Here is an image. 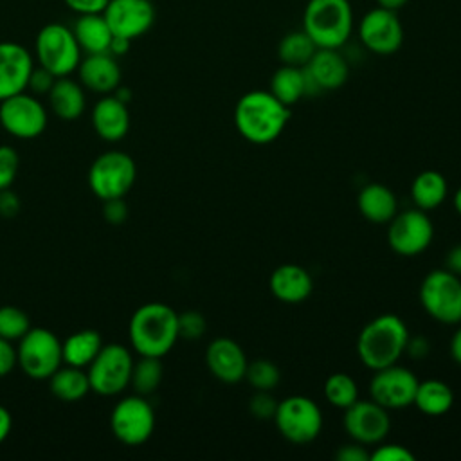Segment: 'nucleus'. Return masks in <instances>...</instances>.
I'll return each instance as SVG.
<instances>
[{
  "instance_id": "18",
  "label": "nucleus",
  "mask_w": 461,
  "mask_h": 461,
  "mask_svg": "<svg viewBox=\"0 0 461 461\" xmlns=\"http://www.w3.org/2000/svg\"><path fill=\"white\" fill-rule=\"evenodd\" d=\"M205 364L216 380L223 384H238L245 378L249 360L236 340L218 337L211 340L205 349Z\"/></svg>"
},
{
  "instance_id": "20",
  "label": "nucleus",
  "mask_w": 461,
  "mask_h": 461,
  "mask_svg": "<svg viewBox=\"0 0 461 461\" xmlns=\"http://www.w3.org/2000/svg\"><path fill=\"white\" fill-rule=\"evenodd\" d=\"M268 286L277 301L286 304H299L312 295L313 279L304 267L295 263H283L270 274Z\"/></svg>"
},
{
  "instance_id": "19",
  "label": "nucleus",
  "mask_w": 461,
  "mask_h": 461,
  "mask_svg": "<svg viewBox=\"0 0 461 461\" xmlns=\"http://www.w3.org/2000/svg\"><path fill=\"white\" fill-rule=\"evenodd\" d=\"M32 68V56L23 45L0 41V101L23 92Z\"/></svg>"
},
{
  "instance_id": "7",
  "label": "nucleus",
  "mask_w": 461,
  "mask_h": 461,
  "mask_svg": "<svg viewBox=\"0 0 461 461\" xmlns=\"http://www.w3.org/2000/svg\"><path fill=\"white\" fill-rule=\"evenodd\" d=\"M40 67L52 72L56 77L70 76L81 61V47L72 32L63 23H47L40 29L34 43Z\"/></svg>"
},
{
  "instance_id": "5",
  "label": "nucleus",
  "mask_w": 461,
  "mask_h": 461,
  "mask_svg": "<svg viewBox=\"0 0 461 461\" xmlns=\"http://www.w3.org/2000/svg\"><path fill=\"white\" fill-rule=\"evenodd\" d=\"M421 308L441 324L461 322V277L447 268L430 270L418 290Z\"/></svg>"
},
{
  "instance_id": "50",
  "label": "nucleus",
  "mask_w": 461,
  "mask_h": 461,
  "mask_svg": "<svg viewBox=\"0 0 461 461\" xmlns=\"http://www.w3.org/2000/svg\"><path fill=\"white\" fill-rule=\"evenodd\" d=\"M450 357L456 364L461 366V326L454 331L452 339H450Z\"/></svg>"
},
{
  "instance_id": "15",
  "label": "nucleus",
  "mask_w": 461,
  "mask_h": 461,
  "mask_svg": "<svg viewBox=\"0 0 461 461\" xmlns=\"http://www.w3.org/2000/svg\"><path fill=\"white\" fill-rule=\"evenodd\" d=\"M0 124L16 139H34L47 128V110L23 90L0 101Z\"/></svg>"
},
{
  "instance_id": "33",
  "label": "nucleus",
  "mask_w": 461,
  "mask_h": 461,
  "mask_svg": "<svg viewBox=\"0 0 461 461\" xmlns=\"http://www.w3.org/2000/svg\"><path fill=\"white\" fill-rule=\"evenodd\" d=\"M162 375L164 366L158 357H140L137 362H133L130 385L137 394L148 396L157 391L162 382Z\"/></svg>"
},
{
  "instance_id": "38",
  "label": "nucleus",
  "mask_w": 461,
  "mask_h": 461,
  "mask_svg": "<svg viewBox=\"0 0 461 461\" xmlns=\"http://www.w3.org/2000/svg\"><path fill=\"white\" fill-rule=\"evenodd\" d=\"M277 400L270 394V391H256L250 398H249V412L259 420H274V414L277 411Z\"/></svg>"
},
{
  "instance_id": "31",
  "label": "nucleus",
  "mask_w": 461,
  "mask_h": 461,
  "mask_svg": "<svg viewBox=\"0 0 461 461\" xmlns=\"http://www.w3.org/2000/svg\"><path fill=\"white\" fill-rule=\"evenodd\" d=\"M49 384L50 393L63 402H77L90 393L88 375L81 367L67 364L49 378Z\"/></svg>"
},
{
  "instance_id": "54",
  "label": "nucleus",
  "mask_w": 461,
  "mask_h": 461,
  "mask_svg": "<svg viewBox=\"0 0 461 461\" xmlns=\"http://www.w3.org/2000/svg\"><path fill=\"white\" fill-rule=\"evenodd\" d=\"M454 209L457 211V214L461 216V187L456 191L454 194Z\"/></svg>"
},
{
  "instance_id": "13",
  "label": "nucleus",
  "mask_w": 461,
  "mask_h": 461,
  "mask_svg": "<svg viewBox=\"0 0 461 461\" xmlns=\"http://www.w3.org/2000/svg\"><path fill=\"white\" fill-rule=\"evenodd\" d=\"M418 382L420 380L409 367L396 362L373 371L369 382V394L373 402L380 403L387 411L405 409L412 405Z\"/></svg>"
},
{
  "instance_id": "49",
  "label": "nucleus",
  "mask_w": 461,
  "mask_h": 461,
  "mask_svg": "<svg viewBox=\"0 0 461 461\" xmlns=\"http://www.w3.org/2000/svg\"><path fill=\"white\" fill-rule=\"evenodd\" d=\"M11 427H13V418L9 414V411L0 405V445L5 441V438L9 436L11 432Z\"/></svg>"
},
{
  "instance_id": "14",
  "label": "nucleus",
  "mask_w": 461,
  "mask_h": 461,
  "mask_svg": "<svg viewBox=\"0 0 461 461\" xmlns=\"http://www.w3.org/2000/svg\"><path fill=\"white\" fill-rule=\"evenodd\" d=\"M342 425L351 441L375 447L387 438L391 430V418L389 411L380 403L373 402L371 398H358L355 403L344 409Z\"/></svg>"
},
{
  "instance_id": "27",
  "label": "nucleus",
  "mask_w": 461,
  "mask_h": 461,
  "mask_svg": "<svg viewBox=\"0 0 461 461\" xmlns=\"http://www.w3.org/2000/svg\"><path fill=\"white\" fill-rule=\"evenodd\" d=\"M412 405L427 416H443L454 405V391L448 384L438 378L418 382Z\"/></svg>"
},
{
  "instance_id": "26",
  "label": "nucleus",
  "mask_w": 461,
  "mask_h": 461,
  "mask_svg": "<svg viewBox=\"0 0 461 461\" xmlns=\"http://www.w3.org/2000/svg\"><path fill=\"white\" fill-rule=\"evenodd\" d=\"M81 50H86L88 54L97 52H108L113 32L101 14H79V18L74 23L72 29Z\"/></svg>"
},
{
  "instance_id": "12",
  "label": "nucleus",
  "mask_w": 461,
  "mask_h": 461,
  "mask_svg": "<svg viewBox=\"0 0 461 461\" xmlns=\"http://www.w3.org/2000/svg\"><path fill=\"white\" fill-rule=\"evenodd\" d=\"M434 238V225L427 211L418 207L398 211L389 221L387 245L398 256L412 258L427 250Z\"/></svg>"
},
{
  "instance_id": "36",
  "label": "nucleus",
  "mask_w": 461,
  "mask_h": 461,
  "mask_svg": "<svg viewBox=\"0 0 461 461\" xmlns=\"http://www.w3.org/2000/svg\"><path fill=\"white\" fill-rule=\"evenodd\" d=\"M29 315L16 306H0V337L20 340L31 330Z\"/></svg>"
},
{
  "instance_id": "8",
  "label": "nucleus",
  "mask_w": 461,
  "mask_h": 461,
  "mask_svg": "<svg viewBox=\"0 0 461 461\" xmlns=\"http://www.w3.org/2000/svg\"><path fill=\"white\" fill-rule=\"evenodd\" d=\"M137 176V166L133 158L119 149L101 153L88 169V185L92 193L106 202L113 198H124L133 187Z\"/></svg>"
},
{
  "instance_id": "3",
  "label": "nucleus",
  "mask_w": 461,
  "mask_h": 461,
  "mask_svg": "<svg viewBox=\"0 0 461 461\" xmlns=\"http://www.w3.org/2000/svg\"><path fill=\"white\" fill-rule=\"evenodd\" d=\"M409 335V328L400 315H376L360 330L357 339V355L371 371L396 364L402 355H405Z\"/></svg>"
},
{
  "instance_id": "32",
  "label": "nucleus",
  "mask_w": 461,
  "mask_h": 461,
  "mask_svg": "<svg viewBox=\"0 0 461 461\" xmlns=\"http://www.w3.org/2000/svg\"><path fill=\"white\" fill-rule=\"evenodd\" d=\"M319 47L313 43V40L301 29L286 32L279 45H277V56L283 61V65L292 67H304L312 59Z\"/></svg>"
},
{
  "instance_id": "17",
  "label": "nucleus",
  "mask_w": 461,
  "mask_h": 461,
  "mask_svg": "<svg viewBox=\"0 0 461 461\" xmlns=\"http://www.w3.org/2000/svg\"><path fill=\"white\" fill-rule=\"evenodd\" d=\"M103 16L113 36L131 41L149 31L155 22V7L149 0H108Z\"/></svg>"
},
{
  "instance_id": "53",
  "label": "nucleus",
  "mask_w": 461,
  "mask_h": 461,
  "mask_svg": "<svg viewBox=\"0 0 461 461\" xmlns=\"http://www.w3.org/2000/svg\"><path fill=\"white\" fill-rule=\"evenodd\" d=\"M113 95H115L119 101L126 103V104H128V101L131 99V92H130L128 88H124V86H117V88L113 90Z\"/></svg>"
},
{
  "instance_id": "43",
  "label": "nucleus",
  "mask_w": 461,
  "mask_h": 461,
  "mask_svg": "<svg viewBox=\"0 0 461 461\" xmlns=\"http://www.w3.org/2000/svg\"><path fill=\"white\" fill-rule=\"evenodd\" d=\"M103 214H104V220L117 225V223H122L128 216V205L122 198H113V200H106L104 202V207H103Z\"/></svg>"
},
{
  "instance_id": "30",
  "label": "nucleus",
  "mask_w": 461,
  "mask_h": 461,
  "mask_svg": "<svg viewBox=\"0 0 461 461\" xmlns=\"http://www.w3.org/2000/svg\"><path fill=\"white\" fill-rule=\"evenodd\" d=\"M270 92L286 106H294L306 95V77L304 67H292L281 65L272 79H270Z\"/></svg>"
},
{
  "instance_id": "41",
  "label": "nucleus",
  "mask_w": 461,
  "mask_h": 461,
  "mask_svg": "<svg viewBox=\"0 0 461 461\" xmlns=\"http://www.w3.org/2000/svg\"><path fill=\"white\" fill-rule=\"evenodd\" d=\"M56 81V76L43 67H34L27 83V88L34 94H49Z\"/></svg>"
},
{
  "instance_id": "48",
  "label": "nucleus",
  "mask_w": 461,
  "mask_h": 461,
  "mask_svg": "<svg viewBox=\"0 0 461 461\" xmlns=\"http://www.w3.org/2000/svg\"><path fill=\"white\" fill-rule=\"evenodd\" d=\"M445 268L461 277V243L452 247L445 258Z\"/></svg>"
},
{
  "instance_id": "10",
  "label": "nucleus",
  "mask_w": 461,
  "mask_h": 461,
  "mask_svg": "<svg viewBox=\"0 0 461 461\" xmlns=\"http://www.w3.org/2000/svg\"><path fill=\"white\" fill-rule=\"evenodd\" d=\"M133 362V355L126 346L117 342L103 344L86 371L90 391L101 396L121 394L130 385Z\"/></svg>"
},
{
  "instance_id": "1",
  "label": "nucleus",
  "mask_w": 461,
  "mask_h": 461,
  "mask_svg": "<svg viewBox=\"0 0 461 461\" xmlns=\"http://www.w3.org/2000/svg\"><path fill=\"white\" fill-rule=\"evenodd\" d=\"M290 121V106L283 104L270 90H250L243 94L234 108L238 133L252 144L276 140Z\"/></svg>"
},
{
  "instance_id": "52",
  "label": "nucleus",
  "mask_w": 461,
  "mask_h": 461,
  "mask_svg": "<svg viewBox=\"0 0 461 461\" xmlns=\"http://www.w3.org/2000/svg\"><path fill=\"white\" fill-rule=\"evenodd\" d=\"M409 0H376V4L384 9H389V11H398L400 7H403Z\"/></svg>"
},
{
  "instance_id": "2",
  "label": "nucleus",
  "mask_w": 461,
  "mask_h": 461,
  "mask_svg": "<svg viewBox=\"0 0 461 461\" xmlns=\"http://www.w3.org/2000/svg\"><path fill=\"white\" fill-rule=\"evenodd\" d=\"M128 337L139 357L162 358L180 339L178 313L164 303H146L133 312Z\"/></svg>"
},
{
  "instance_id": "34",
  "label": "nucleus",
  "mask_w": 461,
  "mask_h": 461,
  "mask_svg": "<svg viewBox=\"0 0 461 461\" xmlns=\"http://www.w3.org/2000/svg\"><path fill=\"white\" fill-rule=\"evenodd\" d=\"M324 398L335 409H348L358 400V385L348 373H333L324 382Z\"/></svg>"
},
{
  "instance_id": "42",
  "label": "nucleus",
  "mask_w": 461,
  "mask_h": 461,
  "mask_svg": "<svg viewBox=\"0 0 461 461\" xmlns=\"http://www.w3.org/2000/svg\"><path fill=\"white\" fill-rule=\"evenodd\" d=\"M335 457L340 461H369V450L366 445L351 441L342 445L337 452Z\"/></svg>"
},
{
  "instance_id": "46",
  "label": "nucleus",
  "mask_w": 461,
  "mask_h": 461,
  "mask_svg": "<svg viewBox=\"0 0 461 461\" xmlns=\"http://www.w3.org/2000/svg\"><path fill=\"white\" fill-rule=\"evenodd\" d=\"M430 351V342L429 339L421 337V335H409V340H407V346H405V353L414 358V360H420L423 357H427Z\"/></svg>"
},
{
  "instance_id": "40",
  "label": "nucleus",
  "mask_w": 461,
  "mask_h": 461,
  "mask_svg": "<svg viewBox=\"0 0 461 461\" xmlns=\"http://www.w3.org/2000/svg\"><path fill=\"white\" fill-rule=\"evenodd\" d=\"M369 461H414V454L398 443H378L369 452Z\"/></svg>"
},
{
  "instance_id": "11",
  "label": "nucleus",
  "mask_w": 461,
  "mask_h": 461,
  "mask_svg": "<svg viewBox=\"0 0 461 461\" xmlns=\"http://www.w3.org/2000/svg\"><path fill=\"white\" fill-rule=\"evenodd\" d=\"M110 429L122 445L139 447L155 430V411L142 394L124 396L112 409Z\"/></svg>"
},
{
  "instance_id": "29",
  "label": "nucleus",
  "mask_w": 461,
  "mask_h": 461,
  "mask_svg": "<svg viewBox=\"0 0 461 461\" xmlns=\"http://www.w3.org/2000/svg\"><path fill=\"white\" fill-rule=\"evenodd\" d=\"M103 348V339L95 330H81L68 335L61 342L63 364L74 367H88Z\"/></svg>"
},
{
  "instance_id": "37",
  "label": "nucleus",
  "mask_w": 461,
  "mask_h": 461,
  "mask_svg": "<svg viewBox=\"0 0 461 461\" xmlns=\"http://www.w3.org/2000/svg\"><path fill=\"white\" fill-rule=\"evenodd\" d=\"M207 330L205 317L196 310H187L178 313V337L187 340L200 339Z\"/></svg>"
},
{
  "instance_id": "47",
  "label": "nucleus",
  "mask_w": 461,
  "mask_h": 461,
  "mask_svg": "<svg viewBox=\"0 0 461 461\" xmlns=\"http://www.w3.org/2000/svg\"><path fill=\"white\" fill-rule=\"evenodd\" d=\"M20 209V200L14 193H11L9 189H2L0 191V214L4 218H11L18 212Z\"/></svg>"
},
{
  "instance_id": "25",
  "label": "nucleus",
  "mask_w": 461,
  "mask_h": 461,
  "mask_svg": "<svg viewBox=\"0 0 461 461\" xmlns=\"http://www.w3.org/2000/svg\"><path fill=\"white\" fill-rule=\"evenodd\" d=\"M49 103L52 112L63 121H76L83 115L86 106V97L83 85L70 79L68 76L56 77L52 88L49 90Z\"/></svg>"
},
{
  "instance_id": "9",
  "label": "nucleus",
  "mask_w": 461,
  "mask_h": 461,
  "mask_svg": "<svg viewBox=\"0 0 461 461\" xmlns=\"http://www.w3.org/2000/svg\"><path fill=\"white\" fill-rule=\"evenodd\" d=\"M272 421L286 441L306 445L321 434L324 420L315 400L303 394H292L277 403Z\"/></svg>"
},
{
  "instance_id": "39",
  "label": "nucleus",
  "mask_w": 461,
  "mask_h": 461,
  "mask_svg": "<svg viewBox=\"0 0 461 461\" xmlns=\"http://www.w3.org/2000/svg\"><path fill=\"white\" fill-rule=\"evenodd\" d=\"M18 153L11 146H0V191L9 189L18 173Z\"/></svg>"
},
{
  "instance_id": "35",
  "label": "nucleus",
  "mask_w": 461,
  "mask_h": 461,
  "mask_svg": "<svg viewBox=\"0 0 461 461\" xmlns=\"http://www.w3.org/2000/svg\"><path fill=\"white\" fill-rule=\"evenodd\" d=\"M256 391H272L281 382V369L268 358H256L247 364L245 378Z\"/></svg>"
},
{
  "instance_id": "6",
  "label": "nucleus",
  "mask_w": 461,
  "mask_h": 461,
  "mask_svg": "<svg viewBox=\"0 0 461 461\" xmlns=\"http://www.w3.org/2000/svg\"><path fill=\"white\" fill-rule=\"evenodd\" d=\"M20 369L32 380H49L63 364L61 340L47 328H31L16 346Z\"/></svg>"
},
{
  "instance_id": "16",
  "label": "nucleus",
  "mask_w": 461,
  "mask_h": 461,
  "mask_svg": "<svg viewBox=\"0 0 461 461\" xmlns=\"http://www.w3.org/2000/svg\"><path fill=\"white\" fill-rule=\"evenodd\" d=\"M362 45L378 56H389L400 50L403 43V27L396 11L376 5L367 11L358 23Z\"/></svg>"
},
{
  "instance_id": "24",
  "label": "nucleus",
  "mask_w": 461,
  "mask_h": 461,
  "mask_svg": "<svg viewBox=\"0 0 461 461\" xmlns=\"http://www.w3.org/2000/svg\"><path fill=\"white\" fill-rule=\"evenodd\" d=\"M357 205L360 214L376 225L382 223H389L394 214L398 212V198L393 193L391 187H387L385 184H378V182H371L366 184L357 198Z\"/></svg>"
},
{
  "instance_id": "51",
  "label": "nucleus",
  "mask_w": 461,
  "mask_h": 461,
  "mask_svg": "<svg viewBox=\"0 0 461 461\" xmlns=\"http://www.w3.org/2000/svg\"><path fill=\"white\" fill-rule=\"evenodd\" d=\"M128 49H130V40L121 38V36H113L108 52H110L112 56H121V54H126Z\"/></svg>"
},
{
  "instance_id": "22",
  "label": "nucleus",
  "mask_w": 461,
  "mask_h": 461,
  "mask_svg": "<svg viewBox=\"0 0 461 461\" xmlns=\"http://www.w3.org/2000/svg\"><path fill=\"white\" fill-rule=\"evenodd\" d=\"M92 126L95 133L108 140H121L130 130V112L126 103L119 101L113 94L101 97L92 108Z\"/></svg>"
},
{
  "instance_id": "28",
  "label": "nucleus",
  "mask_w": 461,
  "mask_h": 461,
  "mask_svg": "<svg viewBox=\"0 0 461 461\" xmlns=\"http://www.w3.org/2000/svg\"><path fill=\"white\" fill-rule=\"evenodd\" d=\"M448 193L447 178L436 169H425L418 173L411 184V198L421 211H432L439 207Z\"/></svg>"
},
{
  "instance_id": "23",
  "label": "nucleus",
  "mask_w": 461,
  "mask_h": 461,
  "mask_svg": "<svg viewBox=\"0 0 461 461\" xmlns=\"http://www.w3.org/2000/svg\"><path fill=\"white\" fill-rule=\"evenodd\" d=\"M304 67L321 90H337L349 76V63L339 49H317Z\"/></svg>"
},
{
  "instance_id": "44",
  "label": "nucleus",
  "mask_w": 461,
  "mask_h": 461,
  "mask_svg": "<svg viewBox=\"0 0 461 461\" xmlns=\"http://www.w3.org/2000/svg\"><path fill=\"white\" fill-rule=\"evenodd\" d=\"M16 364V348L11 344V340L0 337V378L7 376Z\"/></svg>"
},
{
  "instance_id": "21",
  "label": "nucleus",
  "mask_w": 461,
  "mask_h": 461,
  "mask_svg": "<svg viewBox=\"0 0 461 461\" xmlns=\"http://www.w3.org/2000/svg\"><path fill=\"white\" fill-rule=\"evenodd\" d=\"M79 83L97 94H112L121 85V67L110 52L88 54L77 65Z\"/></svg>"
},
{
  "instance_id": "45",
  "label": "nucleus",
  "mask_w": 461,
  "mask_h": 461,
  "mask_svg": "<svg viewBox=\"0 0 461 461\" xmlns=\"http://www.w3.org/2000/svg\"><path fill=\"white\" fill-rule=\"evenodd\" d=\"M65 4L77 14H101L106 9L108 0H65Z\"/></svg>"
},
{
  "instance_id": "4",
  "label": "nucleus",
  "mask_w": 461,
  "mask_h": 461,
  "mask_svg": "<svg viewBox=\"0 0 461 461\" xmlns=\"http://www.w3.org/2000/svg\"><path fill=\"white\" fill-rule=\"evenodd\" d=\"M303 31L319 49H340L353 31L349 0H308L303 13Z\"/></svg>"
}]
</instances>
